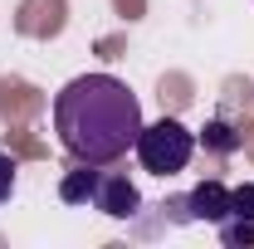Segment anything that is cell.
<instances>
[{
    "instance_id": "cell-9",
    "label": "cell",
    "mask_w": 254,
    "mask_h": 249,
    "mask_svg": "<svg viewBox=\"0 0 254 249\" xmlns=\"http://www.w3.org/2000/svg\"><path fill=\"white\" fill-rule=\"evenodd\" d=\"M10 190H15V156L0 152V200H10Z\"/></svg>"
},
{
    "instance_id": "cell-1",
    "label": "cell",
    "mask_w": 254,
    "mask_h": 249,
    "mask_svg": "<svg viewBox=\"0 0 254 249\" xmlns=\"http://www.w3.org/2000/svg\"><path fill=\"white\" fill-rule=\"evenodd\" d=\"M54 132L64 152L88 166H113L118 156L137 147L142 132V103L113 73H83L64 83L54 98Z\"/></svg>"
},
{
    "instance_id": "cell-5",
    "label": "cell",
    "mask_w": 254,
    "mask_h": 249,
    "mask_svg": "<svg viewBox=\"0 0 254 249\" xmlns=\"http://www.w3.org/2000/svg\"><path fill=\"white\" fill-rule=\"evenodd\" d=\"M98 181H103V171L88 166V161H78V171H68V176L59 181V200L64 205H83V200H93Z\"/></svg>"
},
{
    "instance_id": "cell-7",
    "label": "cell",
    "mask_w": 254,
    "mask_h": 249,
    "mask_svg": "<svg viewBox=\"0 0 254 249\" xmlns=\"http://www.w3.org/2000/svg\"><path fill=\"white\" fill-rule=\"evenodd\" d=\"M205 147H215V152H240V132L230 123H210L205 127Z\"/></svg>"
},
{
    "instance_id": "cell-4",
    "label": "cell",
    "mask_w": 254,
    "mask_h": 249,
    "mask_svg": "<svg viewBox=\"0 0 254 249\" xmlns=\"http://www.w3.org/2000/svg\"><path fill=\"white\" fill-rule=\"evenodd\" d=\"M186 210L195 220H210V225H220L225 215H230V190L220 186V181H200V186L186 195Z\"/></svg>"
},
{
    "instance_id": "cell-6",
    "label": "cell",
    "mask_w": 254,
    "mask_h": 249,
    "mask_svg": "<svg viewBox=\"0 0 254 249\" xmlns=\"http://www.w3.org/2000/svg\"><path fill=\"white\" fill-rule=\"evenodd\" d=\"M220 245H230V249H245V245H254V220L225 215V220H220Z\"/></svg>"
},
{
    "instance_id": "cell-3",
    "label": "cell",
    "mask_w": 254,
    "mask_h": 249,
    "mask_svg": "<svg viewBox=\"0 0 254 249\" xmlns=\"http://www.w3.org/2000/svg\"><path fill=\"white\" fill-rule=\"evenodd\" d=\"M93 205L103 215H113V220H132L137 205H142V195H137V186L127 181L123 171H103V181H98V190H93Z\"/></svg>"
},
{
    "instance_id": "cell-8",
    "label": "cell",
    "mask_w": 254,
    "mask_h": 249,
    "mask_svg": "<svg viewBox=\"0 0 254 249\" xmlns=\"http://www.w3.org/2000/svg\"><path fill=\"white\" fill-rule=\"evenodd\" d=\"M230 215L254 220V181H245V186H235V190H230Z\"/></svg>"
},
{
    "instance_id": "cell-2",
    "label": "cell",
    "mask_w": 254,
    "mask_h": 249,
    "mask_svg": "<svg viewBox=\"0 0 254 249\" xmlns=\"http://www.w3.org/2000/svg\"><path fill=\"white\" fill-rule=\"evenodd\" d=\"M137 161H142V171H152V176H176V171H186L190 156H195V132L186 123H176V118H161V123H142L137 132Z\"/></svg>"
}]
</instances>
